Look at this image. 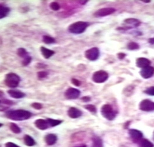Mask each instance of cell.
Segmentation results:
<instances>
[{"mask_svg":"<svg viewBox=\"0 0 154 147\" xmlns=\"http://www.w3.org/2000/svg\"><path fill=\"white\" fill-rule=\"evenodd\" d=\"M85 56L89 60H96L99 57V50L97 48H91L85 52Z\"/></svg>","mask_w":154,"mask_h":147,"instance_id":"6","label":"cell"},{"mask_svg":"<svg viewBox=\"0 0 154 147\" xmlns=\"http://www.w3.org/2000/svg\"><path fill=\"white\" fill-rule=\"evenodd\" d=\"M10 129H11V131L15 133V134H19L20 133L21 130L20 129V128L15 124L14 123H11V125H10Z\"/></svg>","mask_w":154,"mask_h":147,"instance_id":"26","label":"cell"},{"mask_svg":"<svg viewBox=\"0 0 154 147\" xmlns=\"http://www.w3.org/2000/svg\"><path fill=\"white\" fill-rule=\"evenodd\" d=\"M85 108H86L88 110H89V111L91 112H92V113H96V108L95 107V106H94V105H92V104H88L85 106Z\"/></svg>","mask_w":154,"mask_h":147,"instance_id":"30","label":"cell"},{"mask_svg":"<svg viewBox=\"0 0 154 147\" xmlns=\"http://www.w3.org/2000/svg\"><path fill=\"white\" fill-rule=\"evenodd\" d=\"M82 100L84 101H88L90 100V98L88 97H84L82 98Z\"/></svg>","mask_w":154,"mask_h":147,"instance_id":"37","label":"cell"},{"mask_svg":"<svg viewBox=\"0 0 154 147\" xmlns=\"http://www.w3.org/2000/svg\"><path fill=\"white\" fill-rule=\"evenodd\" d=\"M40 51L42 54V55L44 56L45 59H48L50 57H51L54 53V51L50 50V49H48L46 48H45L43 46L40 48Z\"/></svg>","mask_w":154,"mask_h":147,"instance_id":"17","label":"cell"},{"mask_svg":"<svg viewBox=\"0 0 154 147\" xmlns=\"http://www.w3.org/2000/svg\"><path fill=\"white\" fill-rule=\"evenodd\" d=\"M141 76L145 79L151 78L154 75V68L152 66H148L143 68L140 72Z\"/></svg>","mask_w":154,"mask_h":147,"instance_id":"10","label":"cell"},{"mask_svg":"<svg viewBox=\"0 0 154 147\" xmlns=\"http://www.w3.org/2000/svg\"><path fill=\"white\" fill-rule=\"evenodd\" d=\"M43 41L44 43H45L46 44H51V43H54L56 42V40L54 38L48 36V35L43 36Z\"/></svg>","mask_w":154,"mask_h":147,"instance_id":"25","label":"cell"},{"mask_svg":"<svg viewBox=\"0 0 154 147\" xmlns=\"http://www.w3.org/2000/svg\"><path fill=\"white\" fill-rule=\"evenodd\" d=\"M140 109L144 111H154V102L149 100H144L140 104Z\"/></svg>","mask_w":154,"mask_h":147,"instance_id":"7","label":"cell"},{"mask_svg":"<svg viewBox=\"0 0 154 147\" xmlns=\"http://www.w3.org/2000/svg\"><path fill=\"white\" fill-rule=\"evenodd\" d=\"M20 78L19 76L14 73H10L6 75L5 79V85L11 88H15L19 85Z\"/></svg>","mask_w":154,"mask_h":147,"instance_id":"3","label":"cell"},{"mask_svg":"<svg viewBox=\"0 0 154 147\" xmlns=\"http://www.w3.org/2000/svg\"><path fill=\"white\" fill-rule=\"evenodd\" d=\"M127 48L130 50H135L139 48V45L135 42H130L128 43Z\"/></svg>","mask_w":154,"mask_h":147,"instance_id":"27","label":"cell"},{"mask_svg":"<svg viewBox=\"0 0 154 147\" xmlns=\"http://www.w3.org/2000/svg\"><path fill=\"white\" fill-rule=\"evenodd\" d=\"M88 25V23L86 22L78 21L70 25L68 27V31L74 34H81L86 30Z\"/></svg>","mask_w":154,"mask_h":147,"instance_id":"2","label":"cell"},{"mask_svg":"<svg viewBox=\"0 0 154 147\" xmlns=\"http://www.w3.org/2000/svg\"><path fill=\"white\" fill-rule=\"evenodd\" d=\"M141 22L139 20L134 19V18H129L125 20L124 22V25L125 26L127 29L135 28L138 27L140 25Z\"/></svg>","mask_w":154,"mask_h":147,"instance_id":"11","label":"cell"},{"mask_svg":"<svg viewBox=\"0 0 154 147\" xmlns=\"http://www.w3.org/2000/svg\"><path fill=\"white\" fill-rule=\"evenodd\" d=\"M101 114L108 120H113L116 116V112L110 104H105L102 107Z\"/></svg>","mask_w":154,"mask_h":147,"instance_id":"4","label":"cell"},{"mask_svg":"<svg viewBox=\"0 0 154 147\" xmlns=\"http://www.w3.org/2000/svg\"></svg>","mask_w":154,"mask_h":147,"instance_id":"42","label":"cell"},{"mask_svg":"<svg viewBox=\"0 0 154 147\" xmlns=\"http://www.w3.org/2000/svg\"><path fill=\"white\" fill-rule=\"evenodd\" d=\"M35 126L39 129L45 130L48 129L50 126L47 120L43 119H38L35 122Z\"/></svg>","mask_w":154,"mask_h":147,"instance_id":"13","label":"cell"},{"mask_svg":"<svg viewBox=\"0 0 154 147\" xmlns=\"http://www.w3.org/2000/svg\"><path fill=\"white\" fill-rule=\"evenodd\" d=\"M48 122V124L50 127H54L57 126L58 125L62 123V121L58 120H54V119H51V118H48L47 120Z\"/></svg>","mask_w":154,"mask_h":147,"instance_id":"24","label":"cell"},{"mask_svg":"<svg viewBox=\"0 0 154 147\" xmlns=\"http://www.w3.org/2000/svg\"><path fill=\"white\" fill-rule=\"evenodd\" d=\"M103 147V142L102 139L99 137H95L93 138V142H92V147Z\"/></svg>","mask_w":154,"mask_h":147,"instance_id":"22","label":"cell"},{"mask_svg":"<svg viewBox=\"0 0 154 147\" xmlns=\"http://www.w3.org/2000/svg\"><path fill=\"white\" fill-rule=\"evenodd\" d=\"M150 64H151V61L149 59L145 58H140L137 59L136 61L137 66L142 69L149 66Z\"/></svg>","mask_w":154,"mask_h":147,"instance_id":"12","label":"cell"},{"mask_svg":"<svg viewBox=\"0 0 154 147\" xmlns=\"http://www.w3.org/2000/svg\"><path fill=\"white\" fill-rule=\"evenodd\" d=\"M24 142H25V144L29 147L33 146L35 144V140L32 138V137H31L28 135H26L24 137Z\"/></svg>","mask_w":154,"mask_h":147,"instance_id":"21","label":"cell"},{"mask_svg":"<svg viewBox=\"0 0 154 147\" xmlns=\"http://www.w3.org/2000/svg\"><path fill=\"white\" fill-rule=\"evenodd\" d=\"M2 124H1V123H0V127H2Z\"/></svg>","mask_w":154,"mask_h":147,"instance_id":"41","label":"cell"},{"mask_svg":"<svg viewBox=\"0 0 154 147\" xmlns=\"http://www.w3.org/2000/svg\"><path fill=\"white\" fill-rule=\"evenodd\" d=\"M109 77L108 73L103 70L95 72L92 76V80L96 83H102L106 81Z\"/></svg>","mask_w":154,"mask_h":147,"instance_id":"5","label":"cell"},{"mask_svg":"<svg viewBox=\"0 0 154 147\" xmlns=\"http://www.w3.org/2000/svg\"><path fill=\"white\" fill-rule=\"evenodd\" d=\"M149 42L151 44H154V38H151L149 40Z\"/></svg>","mask_w":154,"mask_h":147,"instance_id":"38","label":"cell"},{"mask_svg":"<svg viewBox=\"0 0 154 147\" xmlns=\"http://www.w3.org/2000/svg\"><path fill=\"white\" fill-rule=\"evenodd\" d=\"M8 93L11 97L14 98H21L25 96V94L19 90H10L8 91Z\"/></svg>","mask_w":154,"mask_h":147,"instance_id":"16","label":"cell"},{"mask_svg":"<svg viewBox=\"0 0 154 147\" xmlns=\"http://www.w3.org/2000/svg\"><path fill=\"white\" fill-rule=\"evenodd\" d=\"M118 56H119V59H123L125 57V54H124V53H119V55H118Z\"/></svg>","mask_w":154,"mask_h":147,"instance_id":"36","label":"cell"},{"mask_svg":"<svg viewBox=\"0 0 154 147\" xmlns=\"http://www.w3.org/2000/svg\"><path fill=\"white\" fill-rule=\"evenodd\" d=\"M145 93L148 95L154 96V86H152V87H150V88H147L145 91Z\"/></svg>","mask_w":154,"mask_h":147,"instance_id":"32","label":"cell"},{"mask_svg":"<svg viewBox=\"0 0 154 147\" xmlns=\"http://www.w3.org/2000/svg\"><path fill=\"white\" fill-rule=\"evenodd\" d=\"M71 81H72V83L76 86H79L81 85V82L76 78H72Z\"/></svg>","mask_w":154,"mask_h":147,"instance_id":"34","label":"cell"},{"mask_svg":"<svg viewBox=\"0 0 154 147\" xmlns=\"http://www.w3.org/2000/svg\"><path fill=\"white\" fill-rule=\"evenodd\" d=\"M31 60H32V58L29 55L28 56H27L23 59L22 61V64L23 66H28L30 64Z\"/></svg>","mask_w":154,"mask_h":147,"instance_id":"29","label":"cell"},{"mask_svg":"<svg viewBox=\"0 0 154 147\" xmlns=\"http://www.w3.org/2000/svg\"><path fill=\"white\" fill-rule=\"evenodd\" d=\"M129 134L130 137L132 138L133 139L136 140V141H139L141 139H142L143 137V134L141 131L134 129H131L129 130Z\"/></svg>","mask_w":154,"mask_h":147,"instance_id":"15","label":"cell"},{"mask_svg":"<svg viewBox=\"0 0 154 147\" xmlns=\"http://www.w3.org/2000/svg\"><path fill=\"white\" fill-rule=\"evenodd\" d=\"M138 144L140 147H154V144L146 139H141L138 141Z\"/></svg>","mask_w":154,"mask_h":147,"instance_id":"20","label":"cell"},{"mask_svg":"<svg viewBox=\"0 0 154 147\" xmlns=\"http://www.w3.org/2000/svg\"><path fill=\"white\" fill-rule=\"evenodd\" d=\"M17 54L19 56V57L24 59L26 57L28 56V52L24 49V48H19L17 50Z\"/></svg>","mask_w":154,"mask_h":147,"instance_id":"23","label":"cell"},{"mask_svg":"<svg viewBox=\"0 0 154 147\" xmlns=\"http://www.w3.org/2000/svg\"><path fill=\"white\" fill-rule=\"evenodd\" d=\"M10 11V9L8 7L0 4V19H2L7 17Z\"/></svg>","mask_w":154,"mask_h":147,"instance_id":"19","label":"cell"},{"mask_svg":"<svg viewBox=\"0 0 154 147\" xmlns=\"http://www.w3.org/2000/svg\"><path fill=\"white\" fill-rule=\"evenodd\" d=\"M51 9L53 11H58L60 10V6L59 5V4L57 2H53L50 4V5Z\"/></svg>","mask_w":154,"mask_h":147,"instance_id":"28","label":"cell"},{"mask_svg":"<svg viewBox=\"0 0 154 147\" xmlns=\"http://www.w3.org/2000/svg\"><path fill=\"white\" fill-rule=\"evenodd\" d=\"M5 147H19V146H18L17 145L12 143V142H8L5 145Z\"/></svg>","mask_w":154,"mask_h":147,"instance_id":"35","label":"cell"},{"mask_svg":"<svg viewBox=\"0 0 154 147\" xmlns=\"http://www.w3.org/2000/svg\"><path fill=\"white\" fill-rule=\"evenodd\" d=\"M4 96V93L0 90V97H2Z\"/></svg>","mask_w":154,"mask_h":147,"instance_id":"40","label":"cell"},{"mask_svg":"<svg viewBox=\"0 0 154 147\" xmlns=\"http://www.w3.org/2000/svg\"><path fill=\"white\" fill-rule=\"evenodd\" d=\"M74 147H87V146L83 144V145H77V146Z\"/></svg>","mask_w":154,"mask_h":147,"instance_id":"39","label":"cell"},{"mask_svg":"<svg viewBox=\"0 0 154 147\" xmlns=\"http://www.w3.org/2000/svg\"><path fill=\"white\" fill-rule=\"evenodd\" d=\"M7 117L14 121H23L29 119L32 116V113L24 110H17L8 111Z\"/></svg>","mask_w":154,"mask_h":147,"instance_id":"1","label":"cell"},{"mask_svg":"<svg viewBox=\"0 0 154 147\" xmlns=\"http://www.w3.org/2000/svg\"><path fill=\"white\" fill-rule=\"evenodd\" d=\"M80 91L77 88H69L65 93V96L68 99H76L80 95Z\"/></svg>","mask_w":154,"mask_h":147,"instance_id":"9","label":"cell"},{"mask_svg":"<svg viewBox=\"0 0 154 147\" xmlns=\"http://www.w3.org/2000/svg\"><path fill=\"white\" fill-rule=\"evenodd\" d=\"M57 139V136L53 134H50L45 137V141L49 145H52L54 144L56 142Z\"/></svg>","mask_w":154,"mask_h":147,"instance_id":"18","label":"cell"},{"mask_svg":"<svg viewBox=\"0 0 154 147\" xmlns=\"http://www.w3.org/2000/svg\"><path fill=\"white\" fill-rule=\"evenodd\" d=\"M116 11L115 8H104L100 10H97L94 14V16L95 17H102L107 15H111Z\"/></svg>","mask_w":154,"mask_h":147,"instance_id":"8","label":"cell"},{"mask_svg":"<svg viewBox=\"0 0 154 147\" xmlns=\"http://www.w3.org/2000/svg\"><path fill=\"white\" fill-rule=\"evenodd\" d=\"M82 112L79 109L75 107H71L68 111V115L72 118H77L82 116Z\"/></svg>","mask_w":154,"mask_h":147,"instance_id":"14","label":"cell"},{"mask_svg":"<svg viewBox=\"0 0 154 147\" xmlns=\"http://www.w3.org/2000/svg\"><path fill=\"white\" fill-rule=\"evenodd\" d=\"M32 106L36 110H40L42 108V105L38 103H34L32 104Z\"/></svg>","mask_w":154,"mask_h":147,"instance_id":"33","label":"cell"},{"mask_svg":"<svg viewBox=\"0 0 154 147\" xmlns=\"http://www.w3.org/2000/svg\"><path fill=\"white\" fill-rule=\"evenodd\" d=\"M48 75V73L47 72L42 71V72H39L38 73V78H46Z\"/></svg>","mask_w":154,"mask_h":147,"instance_id":"31","label":"cell"}]
</instances>
